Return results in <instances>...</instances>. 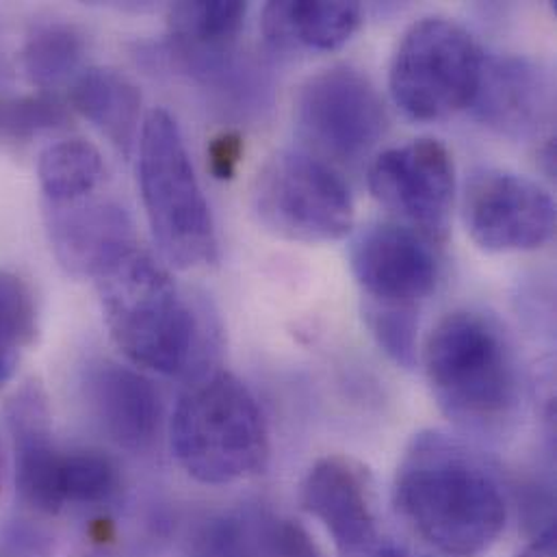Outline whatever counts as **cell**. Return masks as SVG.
I'll list each match as a JSON object with an SVG mask.
<instances>
[{
	"label": "cell",
	"mask_w": 557,
	"mask_h": 557,
	"mask_svg": "<svg viewBox=\"0 0 557 557\" xmlns=\"http://www.w3.org/2000/svg\"><path fill=\"white\" fill-rule=\"evenodd\" d=\"M393 488L399 515L445 556H482L506 530L508 504L497 475L451 434L419 432L399 460Z\"/></svg>",
	"instance_id": "6da1fadb"
},
{
	"label": "cell",
	"mask_w": 557,
	"mask_h": 557,
	"mask_svg": "<svg viewBox=\"0 0 557 557\" xmlns=\"http://www.w3.org/2000/svg\"><path fill=\"white\" fill-rule=\"evenodd\" d=\"M104 323L117 349L137 367L185 375L207 351V332L168 272L133 248L98 278Z\"/></svg>",
	"instance_id": "7a4b0ae2"
},
{
	"label": "cell",
	"mask_w": 557,
	"mask_h": 557,
	"mask_svg": "<svg viewBox=\"0 0 557 557\" xmlns=\"http://www.w3.org/2000/svg\"><path fill=\"white\" fill-rule=\"evenodd\" d=\"M423 367L438 408L467 430H495L519 406L515 349L504 327L484 312L445 314L425 341Z\"/></svg>",
	"instance_id": "3957f363"
},
{
	"label": "cell",
	"mask_w": 557,
	"mask_h": 557,
	"mask_svg": "<svg viewBox=\"0 0 557 557\" xmlns=\"http://www.w3.org/2000/svg\"><path fill=\"white\" fill-rule=\"evenodd\" d=\"M178 465L200 484L224 486L261 473L270 432L252 391L228 371H207L181 395L172 428Z\"/></svg>",
	"instance_id": "277c9868"
},
{
	"label": "cell",
	"mask_w": 557,
	"mask_h": 557,
	"mask_svg": "<svg viewBox=\"0 0 557 557\" xmlns=\"http://www.w3.org/2000/svg\"><path fill=\"white\" fill-rule=\"evenodd\" d=\"M139 187L165 261L178 270L213 265L220 257L213 215L181 128L165 109L150 111L141 124Z\"/></svg>",
	"instance_id": "5b68a950"
},
{
	"label": "cell",
	"mask_w": 557,
	"mask_h": 557,
	"mask_svg": "<svg viewBox=\"0 0 557 557\" xmlns=\"http://www.w3.org/2000/svg\"><path fill=\"white\" fill-rule=\"evenodd\" d=\"M484 54L460 24L423 17L412 24L391 63V94L417 122H441L471 107L480 85Z\"/></svg>",
	"instance_id": "8992f818"
},
{
	"label": "cell",
	"mask_w": 557,
	"mask_h": 557,
	"mask_svg": "<svg viewBox=\"0 0 557 557\" xmlns=\"http://www.w3.org/2000/svg\"><path fill=\"white\" fill-rule=\"evenodd\" d=\"M252 207L259 222L284 242H338L354 226L345 183L323 161L295 150L278 152L263 165Z\"/></svg>",
	"instance_id": "52a82bcc"
},
{
	"label": "cell",
	"mask_w": 557,
	"mask_h": 557,
	"mask_svg": "<svg viewBox=\"0 0 557 557\" xmlns=\"http://www.w3.org/2000/svg\"><path fill=\"white\" fill-rule=\"evenodd\" d=\"M299 137L325 159L356 163L386 131V109L371 78L354 65H332L310 76L297 94Z\"/></svg>",
	"instance_id": "ba28073f"
},
{
	"label": "cell",
	"mask_w": 557,
	"mask_h": 557,
	"mask_svg": "<svg viewBox=\"0 0 557 557\" xmlns=\"http://www.w3.org/2000/svg\"><path fill=\"white\" fill-rule=\"evenodd\" d=\"M369 189L382 207L423 239L447 237L456 200V168L441 141L414 139L382 152L369 170Z\"/></svg>",
	"instance_id": "9c48e42d"
},
{
	"label": "cell",
	"mask_w": 557,
	"mask_h": 557,
	"mask_svg": "<svg viewBox=\"0 0 557 557\" xmlns=\"http://www.w3.org/2000/svg\"><path fill=\"white\" fill-rule=\"evenodd\" d=\"M465 226L486 252H530L556 231L554 198L532 178L482 168L471 174L462 198Z\"/></svg>",
	"instance_id": "30bf717a"
},
{
	"label": "cell",
	"mask_w": 557,
	"mask_h": 557,
	"mask_svg": "<svg viewBox=\"0 0 557 557\" xmlns=\"http://www.w3.org/2000/svg\"><path fill=\"white\" fill-rule=\"evenodd\" d=\"M301 508L332 536L343 557H364L377 549V517L369 471L354 458L317 460L299 491Z\"/></svg>",
	"instance_id": "8fae6325"
},
{
	"label": "cell",
	"mask_w": 557,
	"mask_h": 557,
	"mask_svg": "<svg viewBox=\"0 0 557 557\" xmlns=\"http://www.w3.org/2000/svg\"><path fill=\"white\" fill-rule=\"evenodd\" d=\"M351 272L375 304L417 306L438 282V261L421 235L399 224H371L351 242Z\"/></svg>",
	"instance_id": "7c38bea8"
},
{
	"label": "cell",
	"mask_w": 557,
	"mask_h": 557,
	"mask_svg": "<svg viewBox=\"0 0 557 557\" xmlns=\"http://www.w3.org/2000/svg\"><path fill=\"white\" fill-rule=\"evenodd\" d=\"M46 231L59 265L74 278H98L126 252L137 248L128 213L94 196L46 207Z\"/></svg>",
	"instance_id": "4fadbf2b"
},
{
	"label": "cell",
	"mask_w": 557,
	"mask_h": 557,
	"mask_svg": "<svg viewBox=\"0 0 557 557\" xmlns=\"http://www.w3.org/2000/svg\"><path fill=\"white\" fill-rule=\"evenodd\" d=\"M471 107L475 117L491 131L510 139H530L552 117V81L525 57L484 59Z\"/></svg>",
	"instance_id": "5bb4252c"
},
{
	"label": "cell",
	"mask_w": 557,
	"mask_h": 557,
	"mask_svg": "<svg viewBox=\"0 0 557 557\" xmlns=\"http://www.w3.org/2000/svg\"><path fill=\"white\" fill-rule=\"evenodd\" d=\"M7 428L15 454V486L20 499L37 512H61L63 454L52 443L50 410L37 382L24 384L4 408Z\"/></svg>",
	"instance_id": "9a60e30c"
},
{
	"label": "cell",
	"mask_w": 557,
	"mask_h": 557,
	"mask_svg": "<svg viewBox=\"0 0 557 557\" xmlns=\"http://www.w3.org/2000/svg\"><path fill=\"white\" fill-rule=\"evenodd\" d=\"M85 391L94 417L113 443L131 451L152 447L161 428V399L146 375L102 360L87 369Z\"/></svg>",
	"instance_id": "2e32d148"
},
{
	"label": "cell",
	"mask_w": 557,
	"mask_h": 557,
	"mask_svg": "<svg viewBox=\"0 0 557 557\" xmlns=\"http://www.w3.org/2000/svg\"><path fill=\"white\" fill-rule=\"evenodd\" d=\"M198 557H323L308 532L270 510L246 508L207 525Z\"/></svg>",
	"instance_id": "e0dca14e"
},
{
	"label": "cell",
	"mask_w": 557,
	"mask_h": 557,
	"mask_svg": "<svg viewBox=\"0 0 557 557\" xmlns=\"http://www.w3.org/2000/svg\"><path fill=\"white\" fill-rule=\"evenodd\" d=\"M362 22L356 2L282 0L263 9V35L282 52H330L345 46Z\"/></svg>",
	"instance_id": "ac0fdd59"
},
{
	"label": "cell",
	"mask_w": 557,
	"mask_h": 557,
	"mask_svg": "<svg viewBox=\"0 0 557 557\" xmlns=\"http://www.w3.org/2000/svg\"><path fill=\"white\" fill-rule=\"evenodd\" d=\"M72 104L122 154H131L144 122L141 94L128 76L111 67H89L74 81Z\"/></svg>",
	"instance_id": "d6986e66"
},
{
	"label": "cell",
	"mask_w": 557,
	"mask_h": 557,
	"mask_svg": "<svg viewBox=\"0 0 557 557\" xmlns=\"http://www.w3.org/2000/svg\"><path fill=\"white\" fill-rule=\"evenodd\" d=\"M37 178L46 207H61L96 196L104 181L100 152L83 141L67 139L48 146L37 161Z\"/></svg>",
	"instance_id": "ffe728a7"
},
{
	"label": "cell",
	"mask_w": 557,
	"mask_h": 557,
	"mask_svg": "<svg viewBox=\"0 0 557 557\" xmlns=\"http://www.w3.org/2000/svg\"><path fill=\"white\" fill-rule=\"evenodd\" d=\"M85 50V35L76 26L59 20L41 22L24 41L22 67L35 87L54 89L76 74Z\"/></svg>",
	"instance_id": "44dd1931"
},
{
	"label": "cell",
	"mask_w": 557,
	"mask_h": 557,
	"mask_svg": "<svg viewBox=\"0 0 557 557\" xmlns=\"http://www.w3.org/2000/svg\"><path fill=\"white\" fill-rule=\"evenodd\" d=\"M246 15V2H178L168 13L170 37L187 46H233Z\"/></svg>",
	"instance_id": "7402d4cb"
},
{
	"label": "cell",
	"mask_w": 557,
	"mask_h": 557,
	"mask_svg": "<svg viewBox=\"0 0 557 557\" xmlns=\"http://www.w3.org/2000/svg\"><path fill=\"white\" fill-rule=\"evenodd\" d=\"M35 336L37 306L33 290L13 274H0V391L15 375Z\"/></svg>",
	"instance_id": "603a6c76"
},
{
	"label": "cell",
	"mask_w": 557,
	"mask_h": 557,
	"mask_svg": "<svg viewBox=\"0 0 557 557\" xmlns=\"http://www.w3.org/2000/svg\"><path fill=\"white\" fill-rule=\"evenodd\" d=\"M120 486L115 465L98 451H70L61 462L63 506H98L109 502Z\"/></svg>",
	"instance_id": "cb8c5ba5"
},
{
	"label": "cell",
	"mask_w": 557,
	"mask_h": 557,
	"mask_svg": "<svg viewBox=\"0 0 557 557\" xmlns=\"http://www.w3.org/2000/svg\"><path fill=\"white\" fill-rule=\"evenodd\" d=\"M369 330L380 349L399 367L412 369L417 364V306L375 304L367 306Z\"/></svg>",
	"instance_id": "d4e9b609"
},
{
	"label": "cell",
	"mask_w": 557,
	"mask_h": 557,
	"mask_svg": "<svg viewBox=\"0 0 557 557\" xmlns=\"http://www.w3.org/2000/svg\"><path fill=\"white\" fill-rule=\"evenodd\" d=\"M70 113L61 100L50 94L26 96L0 104V133L11 139H33L41 133L63 128Z\"/></svg>",
	"instance_id": "484cf974"
},
{
	"label": "cell",
	"mask_w": 557,
	"mask_h": 557,
	"mask_svg": "<svg viewBox=\"0 0 557 557\" xmlns=\"http://www.w3.org/2000/svg\"><path fill=\"white\" fill-rule=\"evenodd\" d=\"M0 545L11 557H50L54 549L52 536L24 519L7 521L0 528Z\"/></svg>",
	"instance_id": "4316f807"
},
{
	"label": "cell",
	"mask_w": 557,
	"mask_h": 557,
	"mask_svg": "<svg viewBox=\"0 0 557 557\" xmlns=\"http://www.w3.org/2000/svg\"><path fill=\"white\" fill-rule=\"evenodd\" d=\"M209 168L218 181H233L244 159V137L239 131H222L209 144Z\"/></svg>",
	"instance_id": "83f0119b"
},
{
	"label": "cell",
	"mask_w": 557,
	"mask_h": 557,
	"mask_svg": "<svg viewBox=\"0 0 557 557\" xmlns=\"http://www.w3.org/2000/svg\"><path fill=\"white\" fill-rule=\"evenodd\" d=\"M515 557H557L556 528L539 532V536Z\"/></svg>",
	"instance_id": "f1b7e54d"
},
{
	"label": "cell",
	"mask_w": 557,
	"mask_h": 557,
	"mask_svg": "<svg viewBox=\"0 0 557 557\" xmlns=\"http://www.w3.org/2000/svg\"><path fill=\"white\" fill-rule=\"evenodd\" d=\"M373 554H375V557H425L417 556V554H412V552H408V549H404V547H395V545L377 547Z\"/></svg>",
	"instance_id": "f546056e"
},
{
	"label": "cell",
	"mask_w": 557,
	"mask_h": 557,
	"mask_svg": "<svg viewBox=\"0 0 557 557\" xmlns=\"http://www.w3.org/2000/svg\"><path fill=\"white\" fill-rule=\"evenodd\" d=\"M2 475H4V458H2V447H0V491H2Z\"/></svg>",
	"instance_id": "4dcf8cb0"
},
{
	"label": "cell",
	"mask_w": 557,
	"mask_h": 557,
	"mask_svg": "<svg viewBox=\"0 0 557 557\" xmlns=\"http://www.w3.org/2000/svg\"><path fill=\"white\" fill-rule=\"evenodd\" d=\"M89 557H109L107 554H91Z\"/></svg>",
	"instance_id": "1f68e13d"
}]
</instances>
